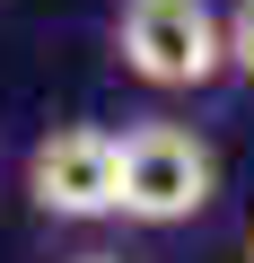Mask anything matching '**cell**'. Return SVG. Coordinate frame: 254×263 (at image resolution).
I'll return each instance as SVG.
<instances>
[{
	"label": "cell",
	"instance_id": "obj_1",
	"mask_svg": "<svg viewBox=\"0 0 254 263\" xmlns=\"http://www.w3.org/2000/svg\"><path fill=\"white\" fill-rule=\"evenodd\" d=\"M210 193H219V167H210V149L193 141L184 123H141V132L114 141V211H123V219L175 228V219H193Z\"/></svg>",
	"mask_w": 254,
	"mask_h": 263
},
{
	"label": "cell",
	"instance_id": "obj_2",
	"mask_svg": "<svg viewBox=\"0 0 254 263\" xmlns=\"http://www.w3.org/2000/svg\"><path fill=\"white\" fill-rule=\"evenodd\" d=\"M114 53H123V70L149 79V88H210L228 70V44H219V9H210V0H123Z\"/></svg>",
	"mask_w": 254,
	"mask_h": 263
},
{
	"label": "cell",
	"instance_id": "obj_3",
	"mask_svg": "<svg viewBox=\"0 0 254 263\" xmlns=\"http://www.w3.org/2000/svg\"><path fill=\"white\" fill-rule=\"evenodd\" d=\"M27 193L53 219H114V132L105 123H62L27 158Z\"/></svg>",
	"mask_w": 254,
	"mask_h": 263
},
{
	"label": "cell",
	"instance_id": "obj_4",
	"mask_svg": "<svg viewBox=\"0 0 254 263\" xmlns=\"http://www.w3.org/2000/svg\"><path fill=\"white\" fill-rule=\"evenodd\" d=\"M219 44H228V70L254 79V0H237V9L219 18Z\"/></svg>",
	"mask_w": 254,
	"mask_h": 263
},
{
	"label": "cell",
	"instance_id": "obj_5",
	"mask_svg": "<svg viewBox=\"0 0 254 263\" xmlns=\"http://www.w3.org/2000/svg\"><path fill=\"white\" fill-rule=\"evenodd\" d=\"M70 263H114V254H70Z\"/></svg>",
	"mask_w": 254,
	"mask_h": 263
},
{
	"label": "cell",
	"instance_id": "obj_6",
	"mask_svg": "<svg viewBox=\"0 0 254 263\" xmlns=\"http://www.w3.org/2000/svg\"><path fill=\"white\" fill-rule=\"evenodd\" d=\"M245 263H254V246H245Z\"/></svg>",
	"mask_w": 254,
	"mask_h": 263
}]
</instances>
